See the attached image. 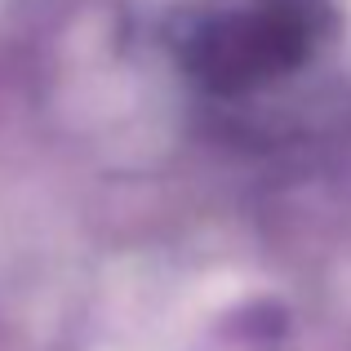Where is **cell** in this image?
I'll use <instances>...</instances> for the list:
<instances>
[{
	"instance_id": "1",
	"label": "cell",
	"mask_w": 351,
	"mask_h": 351,
	"mask_svg": "<svg viewBox=\"0 0 351 351\" xmlns=\"http://www.w3.org/2000/svg\"><path fill=\"white\" fill-rule=\"evenodd\" d=\"M311 0H263L240 18H223L196 40V71L218 89H236L293 62L311 40Z\"/></svg>"
}]
</instances>
